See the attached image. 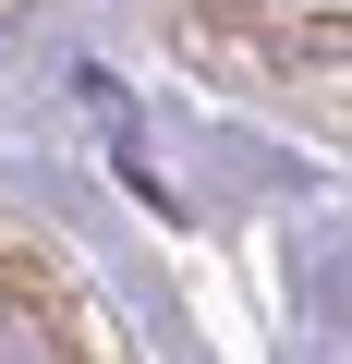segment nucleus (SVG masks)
<instances>
[{"label":"nucleus","mask_w":352,"mask_h":364,"mask_svg":"<svg viewBox=\"0 0 352 364\" xmlns=\"http://www.w3.org/2000/svg\"><path fill=\"white\" fill-rule=\"evenodd\" d=\"M0 364H73V328H61L25 279H0Z\"/></svg>","instance_id":"obj_1"}]
</instances>
